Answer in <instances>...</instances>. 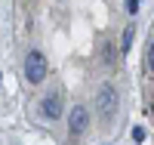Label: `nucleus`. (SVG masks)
Here are the masks:
<instances>
[{
	"mask_svg": "<svg viewBox=\"0 0 154 145\" xmlns=\"http://www.w3.org/2000/svg\"><path fill=\"white\" fill-rule=\"evenodd\" d=\"M68 130H71V136H80L83 130H86V108H83V105H74V108H71Z\"/></svg>",
	"mask_w": 154,
	"mask_h": 145,
	"instance_id": "f03ea898",
	"label": "nucleus"
},
{
	"mask_svg": "<svg viewBox=\"0 0 154 145\" xmlns=\"http://www.w3.org/2000/svg\"><path fill=\"white\" fill-rule=\"evenodd\" d=\"M99 108H102V114H114V108H117V93H114V87H102L99 90Z\"/></svg>",
	"mask_w": 154,
	"mask_h": 145,
	"instance_id": "20e7f679",
	"label": "nucleus"
},
{
	"mask_svg": "<svg viewBox=\"0 0 154 145\" xmlns=\"http://www.w3.org/2000/svg\"><path fill=\"white\" fill-rule=\"evenodd\" d=\"M145 68H148V74L154 77V43L148 46V59H145Z\"/></svg>",
	"mask_w": 154,
	"mask_h": 145,
	"instance_id": "39448f33",
	"label": "nucleus"
},
{
	"mask_svg": "<svg viewBox=\"0 0 154 145\" xmlns=\"http://www.w3.org/2000/svg\"><path fill=\"white\" fill-rule=\"evenodd\" d=\"M40 111L49 117V121H56V117L62 114V96H59V93H49V96H43V102H40Z\"/></svg>",
	"mask_w": 154,
	"mask_h": 145,
	"instance_id": "7ed1b4c3",
	"label": "nucleus"
},
{
	"mask_svg": "<svg viewBox=\"0 0 154 145\" xmlns=\"http://www.w3.org/2000/svg\"><path fill=\"white\" fill-rule=\"evenodd\" d=\"M139 6H142V0H126V12H130V16L139 12Z\"/></svg>",
	"mask_w": 154,
	"mask_h": 145,
	"instance_id": "423d86ee",
	"label": "nucleus"
},
{
	"mask_svg": "<svg viewBox=\"0 0 154 145\" xmlns=\"http://www.w3.org/2000/svg\"><path fill=\"white\" fill-rule=\"evenodd\" d=\"M130 43H133V25H130V28H126V34H123V52L130 49Z\"/></svg>",
	"mask_w": 154,
	"mask_h": 145,
	"instance_id": "0eeeda50",
	"label": "nucleus"
},
{
	"mask_svg": "<svg viewBox=\"0 0 154 145\" xmlns=\"http://www.w3.org/2000/svg\"><path fill=\"white\" fill-rule=\"evenodd\" d=\"M133 139H136V142H142V139H145V130H142V127H136V130H133Z\"/></svg>",
	"mask_w": 154,
	"mask_h": 145,
	"instance_id": "6e6552de",
	"label": "nucleus"
},
{
	"mask_svg": "<svg viewBox=\"0 0 154 145\" xmlns=\"http://www.w3.org/2000/svg\"><path fill=\"white\" fill-rule=\"evenodd\" d=\"M151 117H154V99H151Z\"/></svg>",
	"mask_w": 154,
	"mask_h": 145,
	"instance_id": "1a4fd4ad",
	"label": "nucleus"
},
{
	"mask_svg": "<svg viewBox=\"0 0 154 145\" xmlns=\"http://www.w3.org/2000/svg\"><path fill=\"white\" fill-rule=\"evenodd\" d=\"M46 71H49L46 56H43L40 49H31L28 56H25V77H28L31 84H40L43 77H46Z\"/></svg>",
	"mask_w": 154,
	"mask_h": 145,
	"instance_id": "f257e3e1",
	"label": "nucleus"
}]
</instances>
